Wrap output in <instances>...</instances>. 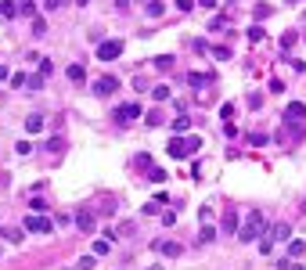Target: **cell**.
Listing matches in <instances>:
<instances>
[{
    "mask_svg": "<svg viewBox=\"0 0 306 270\" xmlns=\"http://www.w3.org/2000/svg\"><path fill=\"white\" fill-rule=\"evenodd\" d=\"M267 90H270V94H285V83L281 79H270V87H267Z\"/></svg>",
    "mask_w": 306,
    "mask_h": 270,
    "instance_id": "ab89813d",
    "label": "cell"
},
{
    "mask_svg": "<svg viewBox=\"0 0 306 270\" xmlns=\"http://www.w3.org/2000/svg\"><path fill=\"white\" fill-rule=\"evenodd\" d=\"M198 220L209 223V220H212V206H202V209H198Z\"/></svg>",
    "mask_w": 306,
    "mask_h": 270,
    "instance_id": "74e56055",
    "label": "cell"
},
{
    "mask_svg": "<svg viewBox=\"0 0 306 270\" xmlns=\"http://www.w3.org/2000/svg\"><path fill=\"white\" fill-rule=\"evenodd\" d=\"M72 223H76L79 231H87V234H94V231H97V216H94V209H90V206H79L76 212H72Z\"/></svg>",
    "mask_w": 306,
    "mask_h": 270,
    "instance_id": "277c9868",
    "label": "cell"
},
{
    "mask_svg": "<svg viewBox=\"0 0 306 270\" xmlns=\"http://www.w3.org/2000/svg\"><path fill=\"white\" fill-rule=\"evenodd\" d=\"M152 252H159V256H180L184 252V245H177V241H152Z\"/></svg>",
    "mask_w": 306,
    "mask_h": 270,
    "instance_id": "ba28073f",
    "label": "cell"
},
{
    "mask_svg": "<svg viewBox=\"0 0 306 270\" xmlns=\"http://www.w3.org/2000/svg\"><path fill=\"white\" fill-rule=\"evenodd\" d=\"M134 166H137V170H152V155H148V152H141V155H137V159H134Z\"/></svg>",
    "mask_w": 306,
    "mask_h": 270,
    "instance_id": "7402d4cb",
    "label": "cell"
},
{
    "mask_svg": "<svg viewBox=\"0 0 306 270\" xmlns=\"http://www.w3.org/2000/svg\"><path fill=\"white\" fill-rule=\"evenodd\" d=\"M159 220H162V227H173V223H177V212H173V209H162Z\"/></svg>",
    "mask_w": 306,
    "mask_h": 270,
    "instance_id": "f1b7e54d",
    "label": "cell"
},
{
    "mask_svg": "<svg viewBox=\"0 0 306 270\" xmlns=\"http://www.w3.org/2000/svg\"><path fill=\"white\" fill-rule=\"evenodd\" d=\"M22 227H25V231H33V234H51V231H54V220H51V216H43V212H29Z\"/></svg>",
    "mask_w": 306,
    "mask_h": 270,
    "instance_id": "3957f363",
    "label": "cell"
},
{
    "mask_svg": "<svg viewBox=\"0 0 306 270\" xmlns=\"http://www.w3.org/2000/svg\"><path fill=\"white\" fill-rule=\"evenodd\" d=\"M47 152H61V137H51V141H47Z\"/></svg>",
    "mask_w": 306,
    "mask_h": 270,
    "instance_id": "f6af8a7d",
    "label": "cell"
},
{
    "mask_svg": "<svg viewBox=\"0 0 306 270\" xmlns=\"http://www.w3.org/2000/svg\"><path fill=\"white\" fill-rule=\"evenodd\" d=\"M263 105V94H249V108H259Z\"/></svg>",
    "mask_w": 306,
    "mask_h": 270,
    "instance_id": "ee69618b",
    "label": "cell"
},
{
    "mask_svg": "<svg viewBox=\"0 0 306 270\" xmlns=\"http://www.w3.org/2000/svg\"><path fill=\"white\" fill-rule=\"evenodd\" d=\"M173 134H188V130H191V116H188V112H184V116H177V119H173Z\"/></svg>",
    "mask_w": 306,
    "mask_h": 270,
    "instance_id": "e0dca14e",
    "label": "cell"
},
{
    "mask_svg": "<svg viewBox=\"0 0 306 270\" xmlns=\"http://www.w3.org/2000/svg\"><path fill=\"white\" fill-rule=\"evenodd\" d=\"M224 25H227L224 15H212V18H209V33H212V29H224Z\"/></svg>",
    "mask_w": 306,
    "mask_h": 270,
    "instance_id": "1f68e13d",
    "label": "cell"
},
{
    "mask_svg": "<svg viewBox=\"0 0 306 270\" xmlns=\"http://www.w3.org/2000/svg\"><path fill=\"white\" fill-rule=\"evenodd\" d=\"M303 119H306V105H303V101H292V105L288 108H285V123H303Z\"/></svg>",
    "mask_w": 306,
    "mask_h": 270,
    "instance_id": "9c48e42d",
    "label": "cell"
},
{
    "mask_svg": "<svg viewBox=\"0 0 306 270\" xmlns=\"http://www.w3.org/2000/svg\"><path fill=\"white\" fill-rule=\"evenodd\" d=\"M90 90H94L97 97H112L115 90H119V79L115 76H101V79H94V87H90Z\"/></svg>",
    "mask_w": 306,
    "mask_h": 270,
    "instance_id": "8992f818",
    "label": "cell"
},
{
    "mask_svg": "<svg viewBox=\"0 0 306 270\" xmlns=\"http://www.w3.org/2000/svg\"><path fill=\"white\" fill-rule=\"evenodd\" d=\"M295 36H299L295 29H292V33H285V36H281V47H292V43H295Z\"/></svg>",
    "mask_w": 306,
    "mask_h": 270,
    "instance_id": "60d3db41",
    "label": "cell"
},
{
    "mask_svg": "<svg viewBox=\"0 0 306 270\" xmlns=\"http://www.w3.org/2000/svg\"><path fill=\"white\" fill-rule=\"evenodd\" d=\"M148 126H162V112H155V108L148 112Z\"/></svg>",
    "mask_w": 306,
    "mask_h": 270,
    "instance_id": "d590c367",
    "label": "cell"
},
{
    "mask_svg": "<svg viewBox=\"0 0 306 270\" xmlns=\"http://www.w3.org/2000/svg\"><path fill=\"white\" fill-rule=\"evenodd\" d=\"M230 116H234V105H230V101L220 105V119H224V123H230Z\"/></svg>",
    "mask_w": 306,
    "mask_h": 270,
    "instance_id": "836d02e7",
    "label": "cell"
},
{
    "mask_svg": "<svg viewBox=\"0 0 306 270\" xmlns=\"http://www.w3.org/2000/svg\"><path fill=\"white\" fill-rule=\"evenodd\" d=\"M94 267H97V256H94V252H90V256H83L79 263H76V270H94Z\"/></svg>",
    "mask_w": 306,
    "mask_h": 270,
    "instance_id": "d4e9b609",
    "label": "cell"
},
{
    "mask_svg": "<svg viewBox=\"0 0 306 270\" xmlns=\"http://www.w3.org/2000/svg\"><path fill=\"white\" fill-rule=\"evenodd\" d=\"M285 270H306V267L299 263V259H288V263H285Z\"/></svg>",
    "mask_w": 306,
    "mask_h": 270,
    "instance_id": "c3c4849f",
    "label": "cell"
},
{
    "mask_svg": "<svg viewBox=\"0 0 306 270\" xmlns=\"http://www.w3.org/2000/svg\"><path fill=\"white\" fill-rule=\"evenodd\" d=\"M108 249H112V241H108V238H97L94 241V256H108Z\"/></svg>",
    "mask_w": 306,
    "mask_h": 270,
    "instance_id": "cb8c5ba5",
    "label": "cell"
},
{
    "mask_svg": "<svg viewBox=\"0 0 306 270\" xmlns=\"http://www.w3.org/2000/svg\"><path fill=\"white\" fill-rule=\"evenodd\" d=\"M155 69H159V72H170V69H173V58H170V54H159V58H155Z\"/></svg>",
    "mask_w": 306,
    "mask_h": 270,
    "instance_id": "603a6c76",
    "label": "cell"
},
{
    "mask_svg": "<svg viewBox=\"0 0 306 270\" xmlns=\"http://www.w3.org/2000/svg\"><path fill=\"white\" fill-rule=\"evenodd\" d=\"M112 116H115V123H134V119L141 116V105H137V101H126V105H119Z\"/></svg>",
    "mask_w": 306,
    "mask_h": 270,
    "instance_id": "52a82bcc",
    "label": "cell"
},
{
    "mask_svg": "<svg viewBox=\"0 0 306 270\" xmlns=\"http://www.w3.org/2000/svg\"><path fill=\"white\" fill-rule=\"evenodd\" d=\"M220 227H224V234H238V209L234 206L224 209V223H220Z\"/></svg>",
    "mask_w": 306,
    "mask_h": 270,
    "instance_id": "30bf717a",
    "label": "cell"
},
{
    "mask_svg": "<svg viewBox=\"0 0 306 270\" xmlns=\"http://www.w3.org/2000/svg\"><path fill=\"white\" fill-rule=\"evenodd\" d=\"M0 256H4V249H0Z\"/></svg>",
    "mask_w": 306,
    "mask_h": 270,
    "instance_id": "6f0895ef",
    "label": "cell"
},
{
    "mask_svg": "<svg viewBox=\"0 0 306 270\" xmlns=\"http://www.w3.org/2000/svg\"><path fill=\"white\" fill-rule=\"evenodd\" d=\"M166 152L173 155V159H191V155L202 152V137L198 134H173V141Z\"/></svg>",
    "mask_w": 306,
    "mask_h": 270,
    "instance_id": "7a4b0ae2",
    "label": "cell"
},
{
    "mask_svg": "<svg viewBox=\"0 0 306 270\" xmlns=\"http://www.w3.org/2000/svg\"><path fill=\"white\" fill-rule=\"evenodd\" d=\"M263 234H267V216H263L259 209H252V212L245 216V223L238 227V234H234V238L242 241V245H249V241H259Z\"/></svg>",
    "mask_w": 306,
    "mask_h": 270,
    "instance_id": "6da1fadb",
    "label": "cell"
},
{
    "mask_svg": "<svg viewBox=\"0 0 306 270\" xmlns=\"http://www.w3.org/2000/svg\"><path fill=\"white\" fill-rule=\"evenodd\" d=\"M212 79H216L212 72H191V76H188L191 87H206V83H212Z\"/></svg>",
    "mask_w": 306,
    "mask_h": 270,
    "instance_id": "ac0fdd59",
    "label": "cell"
},
{
    "mask_svg": "<svg viewBox=\"0 0 306 270\" xmlns=\"http://www.w3.org/2000/svg\"><path fill=\"white\" fill-rule=\"evenodd\" d=\"M249 141H252V144H267L270 137H267V134H249Z\"/></svg>",
    "mask_w": 306,
    "mask_h": 270,
    "instance_id": "7bdbcfd3",
    "label": "cell"
},
{
    "mask_svg": "<svg viewBox=\"0 0 306 270\" xmlns=\"http://www.w3.org/2000/svg\"><path fill=\"white\" fill-rule=\"evenodd\" d=\"M65 76H69L72 83H87V69L76 61V65H69V69H65Z\"/></svg>",
    "mask_w": 306,
    "mask_h": 270,
    "instance_id": "9a60e30c",
    "label": "cell"
},
{
    "mask_svg": "<svg viewBox=\"0 0 306 270\" xmlns=\"http://www.w3.org/2000/svg\"><path fill=\"white\" fill-rule=\"evenodd\" d=\"M65 4V0H47V7H51V11H54V7H61Z\"/></svg>",
    "mask_w": 306,
    "mask_h": 270,
    "instance_id": "f907efd6",
    "label": "cell"
},
{
    "mask_svg": "<svg viewBox=\"0 0 306 270\" xmlns=\"http://www.w3.org/2000/svg\"><path fill=\"white\" fill-rule=\"evenodd\" d=\"M18 11H22V15H33V18H36V4H33V0H22V4H18Z\"/></svg>",
    "mask_w": 306,
    "mask_h": 270,
    "instance_id": "d6a6232c",
    "label": "cell"
},
{
    "mask_svg": "<svg viewBox=\"0 0 306 270\" xmlns=\"http://www.w3.org/2000/svg\"><path fill=\"white\" fill-rule=\"evenodd\" d=\"M43 4H47V0H43Z\"/></svg>",
    "mask_w": 306,
    "mask_h": 270,
    "instance_id": "680465c9",
    "label": "cell"
},
{
    "mask_svg": "<svg viewBox=\"0 0 306 270\" xmlns=\"http://www.w3.org/2000/svg\"><path fill=\"white\" fill-rule=\"evenodd\" d=\"M166 202H173V198H170L166 191H159V194H155V202H148V206H144V216H159Z\"/></svg>",
    "mask_w": 306,
    "mask_h": 270,
    "instance_id": "8fae6325",
    "label": "cell"
},
{
    "mask_svg": "<svg viewBox=\"0 0 306 270\" xmlns=\"http://www.w3.org/2000/svg\"><path fill=\"white\" fill-rule=\"evenodd\" d=\"M263 36H267V33H263V25H259V22H256V25H249V40H252V43H259Z\"/></svg>",
    "mask_w": 306,
    "mask_h": 270,
    "instance_id": "83f0119b",
    "label": "cell"
},
{
    "mask_svg": "<svg viewBox=\"0 0 306 270\" xmlns=\"http://www.w3.org/2000/svg\"><path fill=\"white\" fill-rule=\"evenodd\" d=\"M212 58H216V61H227V58H230V47H224V43H220V47H212Z\"/></svg>",
    "mask_w": 306,
    "mask_h": 270,
    "instance_id": "4dcf8cb0",
    "label": "cell"
},
{
    "mask_svg": "<svg viewBox=\"0 0 306 270\" xmlns=\"http://www.w3.org/2000/svg\"><path fill=\"white\" fill-rule=\"evenodd\" d=\"M152 94L155 101H170V87H152Z\"/></svg>",
    "mask_w": 306,
    "mask_h": 270,
    "instance_id": "e575fe53",
    "label": "cell"
},
{
    "mask_svg": "<svg viewBox=\"0 0 306 270\" xmlns=\"http://www.w3.org/2000/svg\"><path fill=\"white\" fill-rule=\"evenodd\" d=\"M0 15H4V18H15V15H18V4H11V0H0Z\"/></svg>",
    "mask_w": 306,
    "mask_h": 270,
    "instance_id": "44dd1931",
    "label": "cell"
},
{
    "mask_svg": "<svg viewBox=\"0 0 306 270\" xmlns=\"http://www.w3.org/2000/svg\"><path fill=\"white\" fill-rule=\"evenodd\" d=\"M43 33H47V18L36 15V18H33V36H43Z\"/></svg>",
    "mask_w": 306,
    "mask_h": 270,
    "instance_id": "484cf974",
    "label": "cell"
},
{
    "mask_svg": "<svg viewBox=\"0 0 306 270\" xmlns=\"http://www.w3.org/2000/svg\"><path fill=\"white\" fill-rule=\"evenodd\" d=\"M11 76V69H7V65H0V79H7Z\"/></svg>",
    "mask_w": 306,
    "mask_h": 270,
    "instance_id": "681fc988",
    "label": "cell"
},
{
    "mask_svg": "<svg viewBox=\"0 0 306 270\" xmlns=\"http://www.w3.org/2000/svg\"><path fill=\"white\" fill-rule=\"evenodd\" d=\"M259 252H263V256H270V252H274V238H270V234L259 238Z\"/></svg>",
    "mask_w": 306,
    "mask_h": 270,
    "instance_id": "4316f807",
    "label": "cell"
},
{
    "mask_svg": "<svg viewBox=\"0 0 306 270\" xmlns=\"http://www.w3.org/2000/svg\"><path fill=\"white\" fill-rule=\"evenodd\" d=\"M166 176H170V173H166L162 166H152V170H148V180H152V184H166Z\"/></svg>",
    "mask_w": 306,
    "mask_h": 270,
    "instance_id": "d6986e66",
    "label": "cell"
},
{
    "mask_svg": "<svg viewBox=\"0 0 306 270\" xmlns=\"http://www.w3.org/2000/svg\"><path fill=\"white\" fill-rule=\"evenodd\" d=\"M306 252V241L303 238H288V259H303Z\"/></svg>",
    "mask_w": 306,
    "mask_h": 270,
    "instance_id": "5bb4252c",
    "label": "cell"
},
{
    "mask_svg": "<svg viewBox=\"0 0 306 270\" xmlns=\"http://www.w3.org/2000/svg\"><path fill=\"white\" fill-rule=\"evenodd\" d=\"M76 4H79V7H87V4H90V0H76Z\"/></svg>",
    "mask_w": 306,
    "mask_h": 270,
    "instance_id": "f5cc1de1",
    "label": "cell"
},
{
    "mask_svg": "<svg viewBox=\"0 0 306 270\" xmlns=\"http://www.w3.org/2000/svg\"><path fill=\"white\" fill-rule=\"evenodd\" d=\"M194 4H202V7H209V11H216V7H220V0H194Z\"/></svg>",
    "mask_w": 306,
    "mask_h": 270,
    "instance_id": "7dc6e473",
    "label": "cell"
},
{
    "mask_svg": "<svg viewBox=\"0 0 306 270\" xmlns=\"http://www.w3.org/2000/svg\"><path fill=\"white\" fill-rule=\"evenodd\" d=\"M22 238H25V227H0V241H11V245H18Z\"/></svg>",
    "mask_w": 306,
    "mask_h": 270,
    "instance_id": "7c38bea8",
    "label": "cell"
},
{
    "mask_svg": "<svg viewBox=\"0 0 306 270\" xmlns=\"http://www.w3.org/2000/svg\"><path fill=\"white\" fill-rule=\"evenodd\" d=\"M148 270H162V267H159V263H152V267H148Z\"/></svg>",
    "mask_w": 306,
    "mask_h": 270,
    "instance_id": "db71d44e",
    "label": "cell"
},
{
    "mask_svg": "<svg viewBox=\"0 0 306 270\" xmlns=\"http://www.w3.org/2000/svg\"><path fill=\"white\" fill-rule=\"evenodd\" d=\"M123 54V40H101L97 43V61H115Z\"/></svg>",
    "mask_w": 306,
    "mask_h": 270,
    "instance_id": "5b68a950",
    "label": "cell"
},
{
    "mask_svg": "<svg viewBox=\"0 0 306 270\" xmlns=\"http://www.w3.org/2000/svg\"><path fill=\"white\" fill-rule=\"evenodd\" d=\"M267 234H270L274 241H288V238H292V227H288V223H274Z\"/></svg>",
    "mask_w": 306,
    "mask_h": 270,
    "instance_id": "4fadbf2b",
    "label": "cell"
},
{
    "mask_svg": "<svg viewBox=\"0 0 306 270\" xmlns=\"http://www.w3.org/2000/svg\"><path fill=\"white\" fill-rule=\"evenodd\" d=\"M162 11H166V7L159 4V0H152V4H148V15H152V18H159Z\"/></svg>",
    "mask_w": 306,
    "mask_h": 270,
    "instance_id": "8d00e7d4",
    "label": "cell"
},
{
    "mask_svg": "<svg viewBox=\"0 0 306 270\" xmlns=\"http://www.w3.org/2000/svg\"><path fill=\"white\" fill-rule=\"evenodd\" d=\"M303 22H306V11H303Z\"/></svg>",
    "mask_w": 306,
    "mask_h": 270,
    "instance_id": "9f6ffc18",
    "label": "cell"
},
{
    "mask_svg": "<svg viewBox=\"0 0 306 270\" xmlns=\"http://www.w3.org/2000/svg\"><path fill=\"white\" fill-rule=\"evenodd\" d=\"M40 130H43V116H40V112H33V116L25 119V134H40Z\"/></svg>",
    "mask_w": 306,
    "mask_h": 270,
    "instance_id": "2e32d148",
    "label": "cell"
},
{
    "mask_svg": "<svg viewBox=\"0 0 306 270\" xmlns=\"http://www.w3.org/2000/svg\"><path fill=\"white\" fill-rule=\"evenodd\" d=\"M115 4H119V7H130V0H115Z\"/></svg>",
    "mask_w": 306,
    "mask_h": 270,
    "instance_id": "816d5d0a",
    "label": "cell"
},
{
    "mask_svg": "<svg viewBox=\"0 0 306 270\" xmlns=\"http://www.w3.org/2000/svg\"><path fill=\"white\" fill-rule=\"evenodd\" d=\"M25 83H29V90H40L43 87V76H33V79H25Z\"/></svg>",
    "mask_w": 306,
    "mask_h": 270,
    "instance_id": "bcb514c9",
    "label": "cell"
},
{
    "mask_svg": "<svg viewBox=\"0 0 306 270\" xmlns=\"http://www.w3.org/2000/svg\"><path fill=\"white\" fill-rule=\"evenodd\" d=\"M177 11H184V15L194 11V0H177Z\"/></svg>",
    "mask_w": 306,
    "mask_h": 270,
    "instance_id": "f35d334b",
    "label": "cell"
},
{
    "mask_svg": "<svg viewBox=\"0 0 306 270\" xmlns=\"http://www.w3.org/2000/svg\"><path fill=\"white\" fill-rule=\"evenodd\" d=\"M252 15H256V22H263V18L270 15V4H256V7H252Z\"/></svg>",
    "mask_w": 306,
    "mask_h": 270,
    "instance_id": "f546056e",
    "label": "cell"
},
{
    "mask_svg": "<svg viewBox=\"0 0 306 270\" xmlns=\"http://www.w3.org/2000/svg\"><path fill=\"white\" fill-rule=\"evenodd\" d=\"M288 4H299V0H288Z\"/></svg>",
    "mask_w": 306,
    "mask_h": 270,
    "instance_id": "11a10c76",
    "label": "cell"
},
{
    "mask_svg": "<svg viewBox=\"0 0 306 270\" xmlns=\"http://www.w3.org/2000/svg\"><path fill=\"white\" fill-rule=\"evenodd\" d=\"M212 238H216V227H209V223H202V234H198V241H202V245H209Z\"/></svg>",
    "mask_w": 306,
    "mask_h": 270,
    "instance_id": "ffe728a7",
    "label": "cell"
},
{
    "mask_svg": "<svg viewBox=\"0 0 306 270\" xmlns=\"http://www.w3.org/2000/svg\"><path fill=\"white\" fill-rule=\"evenodd\" d=\"M7 79H11V87H22V83H25V72H11Z\"/></svg>",
    "mask_w": 306,
    "mask_h": 270,
    "instance_id": "b9f144b4",
    "label": "cell"
}]
</instances>
